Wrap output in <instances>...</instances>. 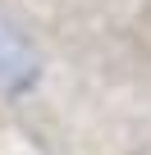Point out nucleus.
Here are the masks:
<instances>
[{"instance_id": "f257e3e1", "label": "nucleus", "mask_w": 151, "mask_h": 155, "mask_svg": "<svg viewBox=\"0 0 151 155\" xmlns=\"http://www.w3.org/2000/svg\"><path fill=\"white\" fill-rule=\"evenodd\" d=\"M37 78H41V59L32 41L0 14V96H23Z\"/></svg>"}]
</instances>
